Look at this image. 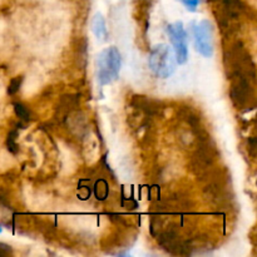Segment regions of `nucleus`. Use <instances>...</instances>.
<instances>
[{
	"instance_id": "3",
	"label": "nucleus",
	"mask_w": 257,
	"mask_h": 257,
	"mask_svg": "<svg viewBox=\"0 0 257 257\" xmlns=\"http://www.w3.org/2000/svg\"><path fill=\"white\" fill-rule=\"evenodd\" d=\"M193 37H195L196 50L203 57L210 58L213 54V30L208 20L193 24Z\"/></svg>"
},
{
	"instance_id": "10",
	"label": "nucleus",
	"mask_w": 257,
	"mask_h": 257,
	"mask_svg": "<svg viewBox=\"0 0 257 257\" xmlns=\"http://www.w3.org/2000/svg\"><path fill=\"white\" fill-rule=\"evenodd\" d=\"M222 3L226 8V13L230 18L237 17L240 10L242 9L241 0H222Z\"/></svg>"
},
{
	"instance_id": "1",
	"label": "nucleus",
	"mask_w": 257,
	"mask_h": 257,
	"mask_svg": "<svg viewBox=\"0 0 257 257\" xmlns=\"http://www.w3.org/2000/svg\"><path fill=\"white\" fill-rule=\"evenodd\" d=\"M122 58L119 50L115 47H109L102 50L97 58V80L100 85H105L115 80L119 75Z\"/></svg>"
},
{
	"instance_id": "9",
	"label": "nucleus",
	"mask_w": 257,
	"mask_h": 257,
	"mask_svg": "<svg viewBox=\"0 0 257 257\" xmlns=\"http://www.w3.org/2000/svg\"><path fill=\"white\" fill-rule=\"evenodd\" d=\"M78 104V98L75 95H63L60 99L59 108H58V113L62 114L63 117H67L72 110L75 109Z\"/></svg>"
},
{
	"instance_id": "11",
	"label": "nucleus",
	"mask_w": 257,
	"mask_h": 257,
	"mask_svg": "<svg viewBox=\"0 0 257 257\" xmlns=\"http://www.w3.org/2000/svg\"><path fill=\"white\" fill-rule=\"evenodd\" d=\"M13 105H14V112L15 114H17V117L19 118L20 120H23V122H29L30 118H32V113H30L29 108L19 102L14 103Z\"/></svg>"
},
{
	"instance_id": "16",
	"label": "nucleus",
	"mask_w": 257,
	"mask_h": 257,
	"mask_svg": "<svg viewBox=\"0 0 257 257\" xmlns=\"http://www.w3.org/2000/svg\"><path fill=\"white\" fill-rule=\"evenodd\" d=\"M2 230H3V228H2V226H0V233H2Z\"/></svg>"
},
{
	"instance_id": "15",
	"label": "nucleus",
	"mask_w": 257,
	"mask_h": 257,
	"mask_svg": "<svg viewBox=\"0 0 257 257\" xmlns=\"http://www.w3.org/2000/svg\"><path fill=\"white\" fill-rule=\"evenodd\" d=\"M10 252H12V250H10L9 246L4 245V243H0V256H5Z\"/></svg>"
},
{
	"instance_id": "2",
	"label": "nucleus",
	"mask_w": 257,
	"mask_h": 257,
	"mask_svg": "<svg viewBox=\"0 0 257 257\" xmlns=\"http://www.w3.org/2000/svg\"><path fill=\"white\" fill-rule=\"evenodd\" d=\"M150 68L153 74L160 78H168L176 70V57L167 44H158L150 54Z\"/></svg>"
},
{
	"instance_id": "5",
	"label": "nucleus",
	"mask_w": 257,
	"mask_h": 257,
	"mask_svg": "<svg viewBox=\"0 0 257 257\" xmlns=\"http://www.w3.org/2000/svg\"><path fill=\"white\" fill-rule=\"evenodd\" d=\"M231 79H232V85H231V98L233 103L238 107H243L248 99L252 95V88L250 85V79L253 80L248 75L243 74L240 72L231 73Z\"/></svg>"
},
{
	"instance_id": "14",
	"label": "nucleus",
	"mask_w": 257,
	"mask_h": 257,
	"mask_svg": "<svg viewBox=\"0 0 257 257\" xmlns=\"http://www.w3.org/2000/svg\"><path fill=\"white\" fill-rule=\"evenodd\" d=\"M180 2L191 12H195L197 9L198 4H200V0H180Z\"/></svg>"
},
{
	"instance_id": "7",
	"label": "nucleus",
	"mask_w": 257,
	"mask_h": 257,
	"mask_svg": "<svg viewBox=\"0 0 257 257\" xmlns=\"http://www.w3.org/2000/svg\"><path fill=\"white\" fill-rule=\"evenodd\" d=\"M132 104L135 105L137 109L142 110L143 113L148 115H155L158 114L160 112V107H158V103L156 100L150 99L147 97H143V95H135L132 99Z\"/></svg>"
},
{
	"instance_id": "12",
	"label": "nucleus",
	"mask_w": 257,
	"mask_h": 257,
	"mask_svg": "<svg viewBox=\"0 0 257 257\" xmlns=\"http://www.w3.org/2000/svg\"><path fill=\"white\" fill-rule=\"evenodd\" d=\"M17 137H18V131L13 130L10 131L9 135L7 137V147L8 150L12 153H18V143H17Z\"/></svg>"
},
{
	"instance_id": "13",
	"label": "nucleus",
	"mask_w": 257,
	"mask_h": 257,
	"mask_svg": "<svg viewBox=\"0 0 257 257\" xmlns=\"http://www.w3.org/2000/svg\"><path fill=\"white\" fill-rule=\"evenodd\" d=\"M22 84H23V77H22V75L13 78V79L10 80V83H9V87H8V93H9L10 95L17 94V93L19 92Z\"/></svg>"
},
{
	"instance_id": "6",
	"label": "nucleus",
	"mask_w": 257,
	"mask_h": 257,
	"mask_svg": "<svg viewBox=\"0 0 257 257\" xmlns=\"http://www.w3.org/2000/svg\"><path fill=\"white\" fill-rule=\"evenodd\" d=\"M205 193L208 198L215 205H222V203H227L230 195H228V187L227 182L225 178H215L211 181L205 188Z\"/></svg>"
},
{
	"instance_id": "4",
	"label": "nucleus",
	"mask_w": 257,
	"mask_h": 257,
	"mask_svg": "<svg viewBox=\"0 0 257 257\" xmlns=\"http://www.w3.org/2000/svg\"><path fill=\"white\" fill-rule=\"evenodd\" d=\"M167 33L172 42L176 53V62L178 64H185L188 59V47H187V33L182 22H176L168 25Z\"/></svg>"
},
{
	"instance_id": "8",
	"label": "nucleus",
	"mask_w": 257,
	"mask_h": 257,
	"mask_svg": "<svg viewBox=\"0 0 257 257\" xmlns=\"http://www.w3.org/2000/svg\"><path fill=\"white\" fill-rule=\"evenodd\" d=\"M90 27H92L93 34H94L98 39H107V27H105V20L102 14H95L94 17H93Z\"/></svg>"
}]
</instances>
